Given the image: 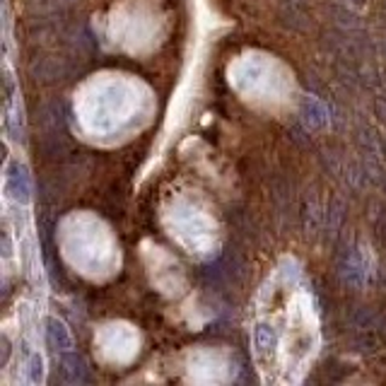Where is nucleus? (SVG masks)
<instances>
[{
  "label": "nucleus",
  "instance_id": "20e7f679",
  "mask_svg": "<svg viewBox=\"0 0 386 386\" xmlns=\"http://www.w3.org/2000/svg\"><path fill=\"white\" fill-rule=\"evenodd\" d=\"M254 343H256L258 353H268L278 346V336H275V331L270 326L261 323V326H256V331H254Z\"/></svg>",
  "mask_w": 386,
  "mask_h": 386
},
{
  "label": "nucleus",
  "instance_id": "f257e3e1",
  "mask_svg": "<svg viewBox=\"0 0 386 386\" xmlns=\"http://www.w3.org/2000/svg\"><path fill=\"white\" fill-rule=\"evenodd\" d=\"M5 191L13 201L27 206L32 201V176H29L27 167L15 162L13 167L8 169V184H5Z\"/></svg>",
  "mask_w": 386,
  "mask_h": 386
},
{
  "label": "nucleus",
  "instance_id": "7ed1b4c3",
  "mask_svg": "<svg viewBox=\"0 0 386 386\" xmlns=\"http://www.w3.org/2000/svg\"><path fill=\"white\" fill-rule=\"evenodd\" d=\"M46 336H49V343L56 350H61V353L72 350V336L63 321H59V319L46 321Z\"/></svg>",
  "mask_w": 386,
  "mask_h": 386
},
{
  "label": "nucleus",
  "instance_id": "f03ea898",
  "mask_svg": "<svg viewBox=\"0 0 386 386\" xmlns=\"http://www.w3.org/2000/svg\"><path fill=\"white\" fill-rule=\"evenodd\" d=\"M61 372L68 384H82L87 382V364L77 353L68 350L61 355Z\"/></svg>",
  "mask_w": 386,
  "mask_h": 386
},
{
  "label": "nucleus",
  "instance_id": "39448f33",
  "mask_svg": "<svg viewBox=\"0 0 386 386\" xmlns=\"http://www.w3.org/2000/svg\"><path fill=\"white\" fill-rule=\"evenodd\" d=\"M29 379L34 384L44 379V360H41V355H34L32 362H29Z\"/></svg>",
  "mask_w": 386,
  "mask_h": 386
}]
</instances>
